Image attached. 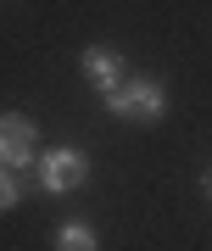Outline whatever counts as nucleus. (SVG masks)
<instances>
[{"label": "nucleus", "mask_w": 212, "mask_h": 251, "mask_svg": "<svg viewBox=\"0 0 212 251\" xmlns=\"http://www.w3.org/2000/svg\"><path fill=\"white\" fill-rule=\"evenodd\" d=\"M201 190H207V201H212V173H207V179H201Z\"/></svg>", "instance_id": "0eeeda50"}, {"label": "nucleus", "mask_w": 212, "mask_h": 251, "mask_svg": "<svg viewBox=\"0 0 212 251\" xmlns=\"http://www.w3.org/2000/svg\"><path fill=\"white\" fill-rule=\"evenodd\" d=\"M17 196H23V184L11 179V168H0V212H6V206H17Z\"/></svg>", "instance_id": "423d86ee"}, {"label": "nucleus", "mask_w": 212, "mask_h": 251, "mask_svg": "<svg viewBox=\"0 0 212 251\" xmlns=\"http://www.w3.org/2000/svg\"><path fill=\"white\" fill-rule=\"evenodd\" d=\"M56 251H95V229L89 224H62L56 229Z\"/></svg>", "instance_id": "39448f33"}, {"label": "nucleus", "mask_w": 212, "mask_h": 251, "mask_svg": "<svg viewBox=\"0 0 212 251\" xmlns=\"http://www.w3.org/2000/svg\"><path fill=\"white\" fill-rule=\"evenodd\" d=\"M34 162V123L17 112L0 117V168H28Z\"/></svg>", "instance_id": "7ed1b4c3"}, {"label": "nucleus", "mask_w": 212, "mask_h": 251, "mask_svg": "<svg viewBox=\"0 0 212 251\" xmlns=\"http://www.w3.org/2000/svg\"><path fill=\"white\" fill-rule=\"evenodd\" d=\"M84 78L95 84L101 95H112L117 84H123V56H117V50H101V45L84 50Z\"/></svg>", "instance_id": "20e7f679"}, {"label": "nucleus", "mask_w": 212, "mask_h": 251, "mask_svg": "<svg viewBox=\"0 0 212 251\" xmlns=\"http://www.w3.org/2000/svg\"><path fill=\"white\" fill-rule=\"evenodd\" d=\"M84 173H89V162H84V151H73V145H62V151H51L39 162V179H45V190H79L84 184Z\"/></svg>", "instance_id": "f03ea898"}, {"label": "nucleus", "mask_w": 212, "mask_h": 251, "mask_svg": "<svg viewBox=\"0 0 212 251\" xmlns=\"http://www.w3.org/2000/svg\"><path fill=\"white\" fill-rule=\"evenodd\" d=\"M106 100H112V112L129 117V123H157V117H162V90H157L151 78H140V84H117Z\"/></svg>", "instance_id": "f257e3e1"}]
</instances>
